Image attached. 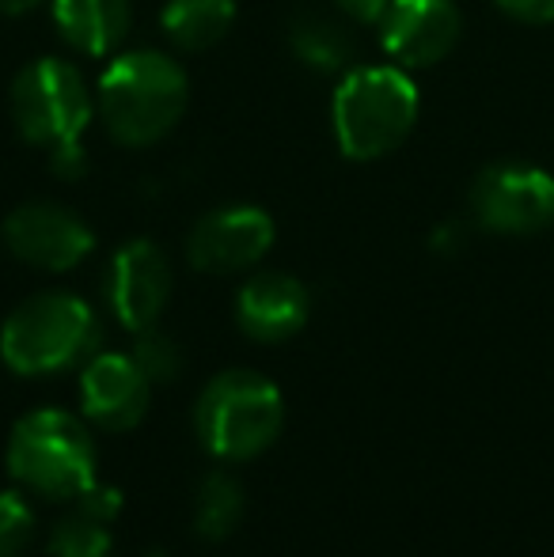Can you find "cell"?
I'll use <instances>...</instances> for the list:
<instances>
[{
	"mask_svg": "<svg viewBox=\"0 0 554 557\" xmlns=\"http://www.w3.org/2000/svg\"><path fill=\"white\" fill-rule=\"evenodd\" d=\"M467 243V227L459 224V221H448V224H441L433 232V250H441V255H448V250H459Z\"/></svg>",
	"mask_w": 554,
	"mask_h": 557,
	"instance_id": "obj_25",
	"label": "cell"
},
{
	"mask_svg": "<svg viewBox=\"0 0 554 557\" xmlns=\"http://www.w3.org/2000/svg\"><path fill=\"white\" fill-rule=\"evenodd\" d=\"M35 516L20 493H0V557H20L30 543Z\"/></svg>",
	"mask_w": 554,
	"mask_h": 557,
	"instance_id": "obj_20",
	"label": "cell"
},
{
	"mask_svg": "<svg viewBox=\"0 0 554 557\" xmlns=\"http://www.w3.org/2000/svg\"><path fill=\"white\" fill-rule=\"evenodd\" d=\"M190 84L186 73L160 50H130L99 76V117L107 133L126 148H145L168 137L183 117Z\"/></svg>",
	"mask_w": 554,
	"mask_h": 557,
	"instance_id": "obj_1",
	"label": "cell"
},
{
	"mask_svg": "<svg viewBox=\"0 0 554 557\" xmlns=\"http://www.w3.org/2000/svg\"><path fill=\"white\" fill-rule=\"evenodd\" d=\"M171 296V265L156 243L134 239L111 258L107 273V300L126 331H148L156 326L160 311Z\"/></svg>",
	"mask_w": 554,
	"mask_h": 557,
	"instance_id": "obj_11",
	"label": "cell"
},
{
	"mask_svg": "<svg viewBox=\"0 0 554 557\" xmlns=\"http://www.w3.org/2000/svg\"><path fill=\"white\" fill-rule=\"evenodd\" d=\"M76 508L81 512H88V516H96V520H114V516L122 512V493L119 490H111V485H88V490L76 497Z\"/></svg>",
	"mask_w": 554,
	"mask_h": 557,
	"instance_id": "obj_21",
	"label": "cell"
},
{
	"mask_svg": "<svg viewBox=\"0 0 554 557\" xmlns=\"http://www.w3.org/2000/svg\"><path fill=\"white\" fill-rule=\"evenodd\" d=\"M134 360H137L140 372L148 375V383L175 380L178 368H183V352H178V345L171 342L168 334L156 331V326H148V331H137Z\"/></svg>",
	"mask_w": 554,
	"mask_h": 557,
	"instance_id": "obj_19",
	"label": "cell"
},
{
	"mask_svg": "<svg viewBox=\"0 0 554 557\" xmlns=\"http://www.w3.org/2000/svg\"><path fill=\"white\" fill-rule=\"evenodd\" d=\"M50 554L53 557H111V535H107V523L96 516L81 512L58 520L50 535Z\"/></svg>",
	"mask_w": 554,
	"mask_h": 557,
	"instance_id": "obj_18",
	"label": "cell"
},
{
	"mask_svg": "<svg viewBox=\"0 0 554 557\" xmlns=\"http://www.w3.org/2000/svg\"><path fill=\"white\" fill-rule=\"evenodd\" d=\"M8 470L42 497L76 500L96 485V447L73 413L35 410L12 429Z\"/></svg>",
	"mask_w": 554,
	"mask_h": 557,
	"instance_id": "obj_5",
	"label": "cell"
},
{
	"mask_svg": "<svg viewBox=\"0 0 554 557\" xmlns=\"http://www.w3.org/2000/svg\"><path fill=\"white\" fill-rule=\"evenodd\" d=\"M288 50L311 73L346 76L354 69V35L346 23L327 12H296L288 23Z\"/></svg>",
	"mask_w": 554,
	"mask_h": 557,
	"instance_id": "obj_15",
	"label": "cell"
},
{
	"mask_svg": "<svg viewBox=\"0 0 554 557\" xmlns=\"http://www.w3.org/2000/svg\"><path fill=\"white\" fill-rule=\"evenodd\" d=\"M517 23H554V0H494Z\"/></svg>",
	"mask_w": 554,
	"mask_h": 557,
	"instance_id": "obj_22",
	"label": "cell"
},
{
	"mask_svg": "<svg viewBox=\"0 0 554 557\" xmlns=\"http://www.w3.org/2000/svg\"><path fill=\"white\" fill-rule=\"evenodd\" d=\"M236 319L255 342H285L308 323V288L288 273H255L239 288Z\"/></svg>",
	"mask_w": 554,
	"mask_h": 557,
	"instance_id": "obj_13",
	"label": "cell"
},
{
	"mask_svg": "<svg viewBox=\"0 0 554 557\" xmlns=\"http://www.w3.org/2000/svg\"><path fill=\"white\" fill-rule=\"evenodd\" d=\"M239 516H244V485L229 470H213L194 500V531L209 543H221L236 531Z\"/></svg>",
	"mask_w": 554,
	"mask_h": 557,
	"instance_id": "obj_17",
	"label": "cell"
},
{
	"mask_svg": "<svg viewBox=\"0 0 554 557\" xmlns=\"http://www.w3.org/2000/svg\"><path fill=\"white\" fill-rule=\"evenodd\" d=\"M4 243L20 262L38 270H73L96 247L91 227L65 206L53 201H27L4 221Z\"/></svg>",
	"mask_w": 554,
	"mask_h": 557,
	"instance_id": "obj_8",
	"label": "cell"
},
{
	"mask_svg": "<svg viewBox=\"0 0 554 557\" xmlns=\"http://www.w3.org/2000/svg\"><path fill=\"white\" fill-rule=\"evenodd\" d=\"M50 171L58 178H81L88 171V160H84V148L81 145H69V148H53L50 152Z\"/></svg>",
	"mask_w": 554,
	"mask_h": 557,
	"instance_id": "obj_23",
	"label": "cell"
},
{
	"mask_svg": "<svg viewBox=\"0 0 554 557\" xmlns=\"http://www.w3.org/2000/svg\"><path fill=\"white\" fill-rule=\"evenodd\" d=\"M148 557H163V554H148Z\"/></svg>",
	"mask_w": 554,
	"mask_h": 557,
	"instance_id": "obj_27",
	"label": "cell"
},
{
	"mask_svg": "<svg viewBox=\"0 0 554 557\" xmlns=\"http://www.w3.org/2000/svg\"><path fill=\"white\" fill-rule=\"evenodd\" d=\"M12 122L30 145L69 148L81 145L91 122V96L81 69L58 58H38L12 81Z\"/></svg>",
	"mask_w": 554,
	"mask_h": 557,
	"instance_id": "obj_6",
	"label": "cell"
},
{
	"mask_svg": "<svg viewBox=\"0 0 554 557\" xmlns=\"http://www.w3.org/2000/svg\"><path fill=\"white\" fill-rule=\"evenodd\" d=\"M334 4H338V12L354 23H380L392 0H334Z\"/></svg>",
	"mask_w": 554,
	"mask_h": 557,
	"instance_id": "obj_24",
	"label": "cell"
},
{
	"mask_svg": "<svg viewBox=\"0 0 554 557\" xmlns=\"http://www.w3.org/2000/svg\"><path fill=\"white\" fill-rule=\"evenodd\" d=\"M53 23L88 58H107L130 38L134 8L130 0H53Z\"/></svg>",
	"mask_w": 554,
	"mask_h": 557,
	"instance_id": "obj_14",
	"label": "cell"
},
{
	"mask_svg": "<svg viewBox=\"0 0 554 557\" xmlns=\"http://www.w3.org/2000/svg\"><path fill=\"white\" fill-rule=\"evenodd\" d=\"M380 27V42L399 69H429L456 50L464 15L456 0H392Z\"/></svg>",
	"mask_w": 554,
	"mask_h": 557,
	"instance_id": "obj_9",
	"label": "cell"
},
{
	"mask_svg": "<svg viewBox=\"0 0 554 557\" xmlns=\"http://www.w3.org/2000/svg\"><path fill=\"white\" fill-rule=\"evenodd\" d=\"M236 20V0H168L160 27L178 50H209L229 35Z\"/></svg>",
	"mask_w": 554,
	"mask_h": 557,
	"instance_id": "obj_16",
	"label": "cell"
},
{
	"mask_svg": "<svg viewBox=\"0 0 554 557\" xmlns=\"http://www.w3.org/2000/svg\"><path fill=\"white\" fill-rule=\"evenodd\" d=\"M285 398L278 383L251 368L221 372L194 406V429L209 455L229 462L255 459L278 441Z\"/></svg>",
	"mask_w": 554,
	"mask_h": 557,
	"instance_id": "obj_3",
	"label": "cell"
},
{
	"mask_svg": "<svg viewBox=\"0 0 554 557\" xmlns=\"http://www.w3.org/2000/svg\"><path fill=\"white\" fill-rule=\"evenodd\" d=\"M38 4H42V0H0V15H27V12H35Z\"/></svg>",
	"mask_w": 554,
	"mask_h": 557,
	"instance_id": "obj_26",
	"label": "cell"
},
{
	"mask_svg": "<svg viewBox=\"0 0 554 557\" xmlns=\"http://www.w3.org/2000/svg\"><path fill=\"white\" fill-rule=\"evenodd\" d=\"M99 345L96 311L73 293H38L8 315L0 357L20 375H50L81 364Z\"/></svg>",
	"mask_w": 554,
	"mask_h": 557,
	"instance_id": "obj_4",
	"label": "cell"
},
{
	"mask_svg": "<svg viewBox=\"0 0 554 557\" xmlns=\"http://www.w3.org/2000/svg\"><path fill=\"white\" fill-rule=\"evenodd\" d=\"M467 206L479 227L497 235H535L554 227V175L528 160H497L475 175Z\"/></svg>",
	"mask_w": 554,
	"mask_h": 557,
	"instance_id": "obj_7",
	"label": "cell"
},
{
	"mask_svg": "<svg viewBox=\"0 0 554 557\" xmlns=\"http://www.w3.org/2000/svg\"><path fill=\"white\" fill-rule=\"evenodd\" d=\"M418 88L399 65L349 69L334 88V137L349 160H380L410 137L418 122Z\"/></svg>",
	"mask_w": 554,
	"mask_h": 557,
	"instance_id": "obj_2",
	"label": "cell"
},
{
	"mask_svg": "<svg viewBox=\"0 0 554 557\" xmlns=\"http://www.w3.org/2000/svg\"><path fill=\"white\" fill-rule=\"evenodd\" d=\"M84 413L103 429H134L148 413V375L134 357L96 352L81 380Z\"/></svg>",
	"mask_w": 554,
	"mask_h": 557,
	"instance_id": "obj_12",
	"label": "cell"
},
{
	"mask_svg": "<svg viewBox=\"0 0 554 557\" xmlns=\"http://www.w3.org/2000/svg\"><path fill=\"white\" fill-rule=\"evenodd\" d=\"M274 243V221L259 206H224L206 213L186 239V258L201 273H236L255 265Z\"/></svg>",
	"mask_w": 554,
	"mask_h": 557,
	"instance_id": "obj_10",
	"label": "cell"
}]
</instances>
